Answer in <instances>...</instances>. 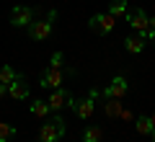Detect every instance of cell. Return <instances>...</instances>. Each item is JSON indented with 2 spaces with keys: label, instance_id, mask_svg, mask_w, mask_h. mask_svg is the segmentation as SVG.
Wrapping results in <instances>:
<instances>
[{
  "label": "cell",
  "instance_id": "4fadbf2b",
  "mask_svg": "<svg viewBox=\"0 0 155 142\" xmlns=\"http://www.w3.org/2000/svg\"><path fill=\"white\" fill-rule=\"evenodd\" d=\"M155 127H153V121H150V116H137L134 119V132L137 134H150Z\"/></svg>",
  "mask_w": 155,
  "mask_h": 142
},
{
  "label": "cell",
  "instance_id": "7c38bea8",
  "mask_svg": "<svg viewBox=\"0 0 155 142\" xmlns=\"http://www.w3.org/2000/svg\"><path fill=\"white\" fill-rule=\"evenodd\" d=\"M28 111H31L34 116H39V119H47L52 109H49V104H47V101H39V98H36L31 106H28Z\"/></svg>",
  "mask_w": 155,
  "mask_h": 142
},
{
  "label": "cell",
  "instance_id": "9a60e30c",
  "mask_svg": "<svg viewBox=\"0 0 155 142\" xmlns=\"http://www.w3.org/2000/svg\"><path fill=\"white\" fill-rule=\"evenodd\" d=\"M16 78H18V72L13 70L11 65H3V67H0V83H5V85H11V83L16 80Z\"/></svg>",
  "mask_w": 155,
  "mask_h": 142
},
{
  "label": "cell",
  "instance_id": "7a4b0ae2",
  "mask_svg": "<svg viewBox=\"0 0 155 142\" xmlns=\"http://www.w3.org/2000/svg\"><path fill=\"white\" fill-rule=\"evenodd\" d=\"M54 21H57V11H49V16L44 18V21H31L28 23V36L34 39V41H47V39L52 36V31H54Z\"/></svg>",
  "mask_w": 155,
  "mask_h": 142
},
{
  "label": "cell",
  "instance_id": "7402d4cb",
  "mask_svg": "<svg viewBox=\"0 0 155 142\" xmlns=\"http://www.w3.org/2000/svg\"><path fill=\"white\" fill-rule=\"evenodd\" d=\"M150 28H155V16H150Z\"/></svg>",
  "mask_w": 155,
  "mask_h": 142
},
{
  "label": "cell",
  "instance_id": "3957f363",
  "mask_svg": "<svg viewBox=\"0 0 155 142\" xmlns=\"http://www.w3.org/2000/svg\"><path fill=\"white\" fill-rule=\"evenodd\" d=\"M72 75V70H62V67H47L44 72H41V78H39V85L41 88H62V83H65V78Z\"/></svg>",
  "mask_w": 155,
  "mask_h": 142
},
{
  "label": "cell",
  "instance_id": "8992f818",
  "mask_svg": "<svg viewBox=\"0 0 155 142\" xmlns=\"http://www.w3.org/2000/svg\"><path fill=\"white\" fill-rule=\"evenodd\" d=\"M70 109L75 111L78 119L88 121L91 116H93V111H96V98H93V96H88V98H80V101L72 98V101H70Z\"/></svg>",
  "mask_w": 155,
  "mask_h": 142
},
{
  "label": "cell",
  "instance_id": "cb8c5ba5",
  "mask_svg": "<svg viewBox=\"0 0 155 142\" xmlns=\"http://www.w3.org/2000/svg\"><path fill=\"white\" fill-rule=\"evenodd\" d=\"M150 121H153V127H155V114H153V116H150Z\"/></svg>",
  "mask_w": 155,
  "mask_h": 142
},
{
  "label": "cell",
  "instance_id": "ba28073f",
  "mask_svg": "<svg viewBox=\"0 0 155 142\" xmlns=\"http://www.w3.org/2000/svg\"><path fill=\"white\" fill-rule=\"evenodd\" d=\"M124 18H127V21H129V26H132V28H134V31H137V34H142V36H145V34H147V28H150V16H147V13H145V11H142V8H137V11L127 13V16H124Z\"/></svg>",
  "mask_w": 155,
  "mask_h": 142
},
{
  "label": "cell",
  "instance_id": "603a6c76",
  "mask_svg": "<svg viewBox=\"0 0 155 142\" xmlns=\"http://www.w3.org/2000/svg\"><path fill=\"white\" fill-rule=\"evenodd\" d=\"M150 137H153V142H155V129H153V132H150Z\"/></svg>",
  "mask_w": 155,
  "mask_h": 142
},
{
  "label": "cell",
  "instance_id": "e0dca14e",
  "mask_svg": "<svg viewBox=\"0 0 155 142\" xmlns=\"http://www.w3.org/2000/svg\"><path fill=\"white\" fill-rule=\"evenodd\" d=\"M106 114L109 116H122V104H119V98H109V104H106Z\"/></svg>",
  "mask_w": 155,
  "mask_h": 142
},
{
  "label": "cell",
  "instance_id": "d4e9b609",
  "mask_svg": "<svg viewBox=\"0 0 155 142\" xmlns=\"http://www.w3.org/2000/svg\"><path fill=\"white\" fill-rule=\"evenodd\" d=\"M39 142H41V140H39Z\"/></svg>",
  "mask_w": 155,
  "mask_h": 142
},
{
  "label": "cell",
  "instance_id": "ac0fdd59",
  "mask_svg": "<svg viewBox=\"0 0 155 142\" xmlns=\"http://www.w3.org/2000/svg\"><path fill=\"white\" fill-rule=\"evenodd\" d=\"M13 137H16V129L11 124H5V121H0V142H8Z\"/></svg>",
  "mask_w": 155,
  "mask_h": 142
},
{
  "label": "cell",
  "instance_id": "ffe728a7",
  "mask_svg": "<svg viewBox=\"0 0 155 142\" xmlns=\"http://www.w3.org/2000/svg\"><path fill=\"white\" fill-rule=\"evenodd\" d=\"M145 39H150V41L155 44V28H147V34H145Z\"/></svg>",
  "mask_w": 155,
  "mask_h": 142
},
{
  "label": "cell",
  "instance_id": "6da1fadb",
  "mask_svg": "<svg viewBox=\"0 0 155 142\" xmlns=\"http://www.w3.org/2000/svg\"><path fill=\"white\" fill-rule=\"evenodd\" d=\"M65 137V119L60 116V111H54L52 116H47V121L39 129V140L41 142H57Z\"/></svg>",
  "mask_w": 155,
  "mask_h": 142
},
{
  "label": "cell",
  "instance_id": "9c48e42d",
  "mask_svg": "<svg viewBox=\"0 0 155 142\" xmlns=\"http://www.w3.org/2000/svg\"><path fill=\"white\" fill-rule=\"evenodd\" d=\"M70 101H72L70 91H65V88H54V91H52V96L47 98V104H49L52 111H62L65 106H70Z\"/></svg>",
  "mask_w": 155,
  "mask_h": 142
},
{
  "label": "cell",
  "instance_id": "d6986e66",
  "mask_svg": "<svg viewBox=\"0 0 155 142\" xmlns=\"http://www.w3.org/2000/svg\"><path fill=\"white\" fill-rule=\"evenodd\" d=\"M65 54H62V52H54V54H52V60H49V67H62L65 65Z\"/></svg>",
  "mask_w": 155,
  "mask_h": 142
},
{
  "label": "cell",
  "instance_id": "44dd1931",
  "mask_svg": "<svg viewBox=\"0 0 155 142\" xmlns=\"http://www.w3.org/2000/svg\"><path fill=\"white\" fill-rule=\"evenodd\" d=\"M5 96H8V85H5V83H0V98H5Z\"/></svg>",
  "mask_w": 155,
  "mask_h": 142
},
{
  "label": "cell",
  "instance_id": "277c9868",
  "mask_svg": "<svg viewBox=\"0 0 155 142\" xmlns=\"http://www.w3.org/2000/svg\"><path fill=\"white\" fill-rule=\"evenodd\" d=\"M114 26H116V18L111 16V13H96L88 21V28L93 34H98V36H109V34L114 31Z\"/></svg>",
  "mask_w": 155,
  "mask_h": 142
},
{
  "label": "cell",
  "instance_id": "8fae6325",
  "mask_svg": "<svg viewBox=\"0 0 155 142\" xmlns=\"http://www.w3.org/2000/svg\"><path fill=\"white\" fill-rule=\"evenodd\" d=\"M145 41H147V39H145L142 34H132V36L124 39V49H127L129 54H140V52L145 49Z\"/></svg>",
  "mask_w": 155,
  "mask_h": 142
},
{
  "label": "cell",
  "instance_id": "2e32d148",
  "mask_svg": "<svg viewBox=\"0 0 155 142\" xmlns=\"http://www.w3.org/2000/svg\"><path fill=\"white\" fill-rule=\"evenodd\" d=\"M101 137H104V132L98 127H85L83 132V142H101Z\"/></svg>",
  "mask_w": 155,
  "mask_h": 142
},
{
  "label": "cell",
  "instance_id": "5b68a950",
  "mask_svg": "<svg viewBox=\"0 0 155 142\" xmlns=\"http://www.w3.org/2000/svg\"><path fill=\"white\" fill-rule=\"evenodd\" d=\"M127 91H129V83H127V78L116 75L114 80H111L109 85H106L104 91H101V96H104L106 101H109V98H119V101H122L124 96H127Z\"/></svg>",
  "mask_w": 155,
  "mask_h": 142
},
{
  "label": "cell",
  "instance_id": "5bb4252c",
  "mask_svg": "<svg viewBox=\"0 0 155 142\" xmlns=\"http://www.w3.org/2000/svg\"><path fill=\"white\" fill-rule=\"evenodd\" d=\"M106 13H111L114 18H124L127 16V0H111V5H109Z\"/></svg>",
  "mask_w": 155,
  "mask_h": 142
},
{
  "label": "cell",
  "instance_id": "52a82bcc",
  "mask_svg": "<svg viewBox=\"0 0 155 142\" xmlns=\"http://www.w3.org/2000/svg\"><path fill=\"white\" fill-rule=\"evenodd\" d=\"M34 18H36V11L31 5H16L11 11V23L13 26H28Z\"/></svg>",
  "mask_w": 155,
  "mask_h": 142
},
{
  "label": "cell",
  "instance_id": "30bf717a",
  "mask_svg": "<svg viewBox=\"0 0 155 142\" xmlns=\"http://www.w3.org/2000/svg\"><path fill=\"white\" fill-rule=\"evenodd\" d=\"M28 93H31V91H28V83H26V78H23V75H18L16 80L8 85V96H11L13 101H26Z\"/></svg>",
  "mask_w": 155,
  "mask_h": 142
}]
</instances>
